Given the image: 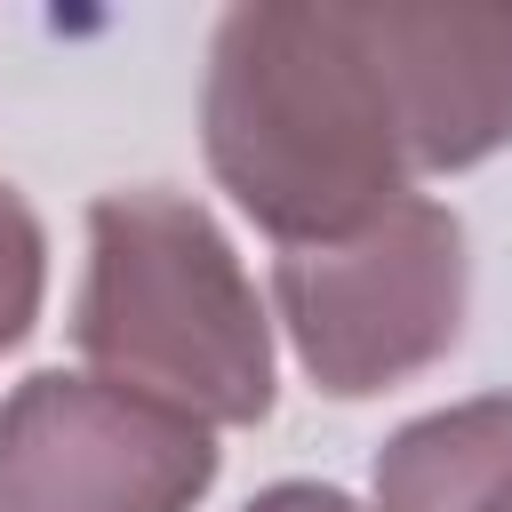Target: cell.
Segmentation results:
<instances>
[{"label": "cell", "mask_w": 512, "mask_h": 512, "mask_svg": "<svg viewBox=\"0 0 512 512\" xmlns=\"http://www.w3.org/2000/svg\"><path fill=\"white\" fill-rule=\"evenodd\" d=\"M40 288H48V240L40 216L24 208L16 184H0V352H16L40 320Z\"/></svg>", "instance_id": "obj_7"}, {"label": "cell", "mask_w": 512, "mask_h": 512, "mask_svg": "<svg viewBox=\"0 0 512 512\" xmlns=\"http://www.w3.org/2000/svg\"><path fill=\"white\" fill-rule=\"evenodd\" d=\"M80 360L192 424L272 416V320L216 216L168 184L88 200V280L72 304Z\"/></svg>", "instance_id": "obj_2"}, {"label": "cell", "mask_w": 512, "mask_h": 512, "mask_svg": "<svg viewBox=\"0 0 512 512\" xmlns=\"http://www.w3.org/2000/svg\"><path fill=\"white\" fill-rule=\"evenodd\" d=\"M376 512H512V392L400 424L376 448Z\"/></svg>", "instance_id": "obj_6"}, {"label": "cell", "mask_w": 512, "mask_h": 512, "mask_svg": "<svg viewBox=\"0 0 512 512\" xmlns=\"http://www.w3.org/2000/svg\"><path fill=\"white\" fill-rule=\"evenodd\" d=\"M200 144L280 248L344 240L408 200L416 144L376 40V0H248L208 40Z\"/></svg>", "instance_id": "obj_1"}, {"label": "cell", "mask_w": 512, "mask_h": 512, "mask_svg": "<svg viewBox=\"0 0 512 512\" xmlns=\"http://www.w3.org/2000/svg\"><path fill=\"white\" fill-rule=\"evenodd\" d=\"M240 512H360L344 488H328V480H280V488H264V496H248Z\"/></svg>", "instance_id": "obj_8"}, {"label": "cell", "mask_w": 512, "mask_h": 512, "mask_svg": "<svg viewBox=\"0 0 512 512\" xmlns=\"http://www.w3.org/2000/svg\"><path fill=\"white\" fill-rule=\"evenodd\" d=\"M464 288H472L464 224L424 192L392 200L344 240L272 256L280 328L304 376L336 400H368L432 368L464 336Z\"/></svg>", "instance_id": "obj_3"}, {"label": "cell", "mask_w": 512, "mask_h": 512, "mask_svg": "<svg viewBox=\"0 0 512 512\" xmlns=\"http://www.w3.org/2000/svg\"><path fill=\"white\" fill-rule=\"evenodd\" d=\"M208 480V424L104 376L40 368L0 400V512H192Z\"/></svg>", "instance_id": "obj_4"}, {"label": "cell", "mask_w": 512, "mask_h": 512, "mask_svg": "<svg viewBox=\"0 0 512 512\" xmlns=\"http://www.w3.org/2000/svg\"><path fill=\"white\" fill-rule=\"evenodd\" d=\"M376 40L408 112L416 176L472 168L512 144V8L376 0Z\"/></svg>", "instance_id": "obj_5"}]
</instances>
